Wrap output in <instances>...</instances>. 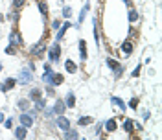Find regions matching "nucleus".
Masks as SVG:
<instances>
[{"label": "nucleus", "instance_id": "nucleus-4", "mask_svg": "<svg viewBox=\"0 0 162 140\" xmlns=\"http://www.w3.org/2000/svg\"><path fill=\"white\" fill-rule=\"evenodd\" d=\"M18 122H20V124L28 129V127H31V126H33V116H31V114H28V113H24V114H20V120H18Z\"/></svg>", "mask_w": 162, "mask_h": 140}, {"label": "nucleus", "instance_id": "nucleus-5", "mask_svg": "<svg viewBox=\"0 0 162 140\" xmlns=\"http://www.w3.org/2000/svg\"><path fill=\"white\" fill-rule=\"evenodd\" d=\"M55 124H57V127H59L61 131H66V129H70V122H68V120H66L63 114H59V118H57V122H55Z\"/></svg>", "mask_w": 162, "mask_h": 140}, {"label": "nucleus", "instance_id": "nucleus-29", "mask_svg": "<svg viewBox=\"0 0 162 140\" xmlns=\"http://www.w3.org/2000/svg\"><path fill=\"white\" fill-rule=\"evenodd\" d=\"M44 107H46V102H44L42 98H41V100H37V109H39V111H42Z\"/></svg>", "mask_w": 162, "mask_h": 140}, {"label": "nucleus", "instance_id": "nucleus-3", "mask_svg": "<svg viewBox=\"0 0 162 140\" xmlns=\"http://www.w3.org/2000/svg\"><path fill=\"white\" fill-rule=\"evenodd\" d=\"M52 111H53V114H57V116H59V114H65V111H66V105H65V102H63V100H57Z\"/></svg>", "mask_w": 162, "mask_h": 140}, {"label": "nucleus", "instance_id": "nucleus-30", "mask_svg": "<svg viewBox=\"0 0 162 140\" xmlns=\"http://www.w3.org/2000/svg\"><path fill=\"white\" fill-rule=\"evenodd\" d=\"M129 107H131V109H136V107H138V98H133V100L129 102Z\"/></svg>", "mask_w": 162, "mask_h": 140}, {"label": "nucleus", "instance_id": "nucleus-20", "mask_svg": "<svg viewBox=\"0 0 162 140\" xmlns=\"http://www.w3.org/2000/svg\"><path fill=\"white\" fill-rule=\"evenodd\" d=\"M111 102H113L114 105H118V107H120V111H125V103H124V102H122L120 98H116V96H114V98H113Z\"/></svg>", "mask_w": 162, "mask_h": 140}, {"label": "nucleus", "instance_id": "nucleus-15", "mask_svg": "<svg viewBox=\"0 0 162 140\" xmlns=\"http://www.w3.org/2000/svg\"><path fill=\"white\" fill-rule=\"evenodd\" d=\"M42 50H44V46H42L41 42H37V44L31 46V52H33L35 55H42Z\"/></svg>", "mask_w": 162, "mask_h": 140}, {"label": "nucleus", "instance_id": "nucleus-27", "mask_svg": "<svg viewBox=\"0 0 162 140\" xmlns=\"http://www.w3.org/2000/svg\"><path fill=\"white\" fill-rule=\"evenodd\" d=\"M70 15H72V9H70L68 6H65V7H63V17H65V18H68Z\"/></svg>", "mask_w": 162, "mask_h": 140}, {"label": "nucleus", "instance_id": "nucleus-18", "mask_svg": "<svg viewBox=\"0 0 162 140\" xmlns=\"http://www.w3.org/2000/svg\"><path fill=\"white\" fill-rule=\"evenodd\" d=\"M77 124L85 127V126H89V124H92V118H90V116H81V118L77 120Z\"/></svg>", "mask_w": 162, "mask_h": 140}, {"label": "nucleus", "instance_id": "nucleus-26", "mask_svg": "<svg viewBox=\"0 0 162 140\" xmlns=\"http://www.w3.org/2000/svg\"><path fill=\"white\" fill-rule=\"evenodd\" d=\"M39 11H41L42 15H46V13H48V7H46V4H44V2H39Z\"/></svg>", "mask_w": 162, "mask_h": 140}, {"label": "nucleus", "instance_id": "nucleus-28", "mask_svg": "<svg viewBox=\"0 0 162 140\" xmlns=\"http://www.w3.org/2000/svg\"><path fill=\"white\" fill-rule=\"evenodd\" d=\"M6 54H7V55H15V54H17V50H15V46H11V44H9V46L6 48Z\"/></svg>", "mask_w": 162, "mask_h": 140}, {"label": "nucleus", "instance_id": "nucleus-33", "mask_svg": "<svg viewBox=\"0 0 162 140\" xmlns=\"http://www.w3.org/2000/svg\"><path fill=\"white\" fill-rule=\"evenodd\" d=\"M4 126H6V129H11V127H13V120H11V118H9V120H6V124H4Z\"/></svg>", "mask_w": 162, "mask_h": 140}, {"label": "nucleus", "instance_id": "nucleus-19", "mask_svg": "<svg viewBox=\"0 0 162 140\" xmlns=\"http://www.w3.org/2000/svg\"><path fill=\"white\" fill-rule=\"evenodd\" d=\"M79 135H77V131L76 129H66L65 131V138H77Z\"/></svg>", "mask_w": 162, "mask_h": 140}, {"label": "nucleus", "instance_id": "nucleus-31", "mask_svg": "<svg viewBox=\"0 0 162 140\" xmlns=\"http://www.w3.org/2000/svg\"><path fill=\"white\" fill-rule=\"evenodd\" d=\"M13 6H15L17 9H18V7H22V6H24V0H13Z\"/></svg>", "mask_w": 162, "mask_h": 140}, {"label": "nucleus", "instance_id": "nucleus-32", "mask_svg": "<svg viewBox=\"0 0 162 140\" xmlns=\"http://www.w3.org/2000/svg\"><path fill=\"white\" fill-rule=\"evenodd\" d=\"M44 114H46V118H52V114H53V111H52L50 107H46V109H44Z\"/></svg>", "mask_w": 162, "mask_h": 140}, {"label": "nucleus", "instance_id": "nucleus-16", "mask_svg": "<svg viewBox=\"0 0 162 140\" xmlns=\"http://www.w3.org/2000/svg\"><path fill=\"white\" fill-rule=\"evenodd\" d=\"M63 81H65L63 74H53V76H52V85H61Z\"/></svg>", "mask_w": 162, "mask_h": 140}, {"label": "nucleus", "instance_id": "nucleus-35", "mask_svg": "<svg viewBox=\"0 0 162 140\" xmlns=\"http://www.w3.org/2000/svg\"><path fill=\"white\" fill-rule=\"evenodd\" d=\"M2 122H4V113L0 111V124H2Z\"/></svg>", "mask_w": 162, "mask_h": 140}, {"label": "nucleus", "instance_id": "nucleus-36", "mask_svg": "<svg viewBox=\"0 0 162 140\" xmlns=\"http://www.w3.org/2000/svg\"><path fill=\"white\" fill-rule=\"evenodd\" d=\"M0 70H2V63H0Z\"/></svg>", "mask_w": 162, "mask_h": 140}, {"label": "nucleus", "instance_id": "nucleus-7", "mask_svg": "<svg viewBox=\"0 0 162 140\" xmlns=\"http://www.w3.org/2000/svg\"><path fill=\"white\" fill-rule=\"evenodd\" d=\"M42 98V92L39 90V89H31L30 92H28V100L30 102H37V100H41Z\"/></svg>", "mask_w": 162, "mask_h": 140}, {"label": "nucleus", "instance_id": "nucleus-14", "mask_svg": "<svg viewBox=\"0 0 162 140\" xmlns=\"http://www.w3.org/2000/svg\"><path fill=\"white\" fill-rule=\"evenodd\" d=\"M122 50H124V54L129 55V54L133 52V42H131V41H125V42L122 44Z\"/></svg>", "mask_w": 162, "mask_h": 140}, {"label": "nucleus", "instance_id": "nucleus-21", "mask_svg": "<svg viewBox=\"0 0 162 140\" xmlns=\"http://www.w3.org/2000/svg\"><path fill=\"white\" fill-rule=\"evenodd\" d=\"M17 105H18L22 111H26V109L30 107V100H18V102H17Z\"/></svg>", "mask_w": 162, "mask_h": 140}, {"label": "nucleus", "instance_id": "nucleus-8", "mask_svg": "<svg viewBox=\"0 0 162 140\" xmlns=\"http://www.w3.org/2000/svg\"><path fill=\"white\" fill-rule=\"evenodd\" d=\"M89 9H90V2H87L85 6H83V9H81V13H79V20H77V26L85 20V17H87V13H89Z\"/></svg>", "mask_w": 162, "mask_h": 140}, {"label": "nucleus", "instance_id": "nucleus-2", "mask_svg": "<svg viewBox=\"0 0 162 140\" xmlns=\"http://www.w3.org/2000/svg\"><path fill=\"white\" fill-rule=\"evenodd\" d=\"M59 54H61V50H59V44L55 42V44L50 48V52H48V57H50L53 63H57V61H59Z\"/></svg>", "mask_w": 162, "mask_h": 140}, {"label": "nucleus", "instance_id": "nucleus-25", "mask_svg": "<svg viewBox=\"0 0 162 140\" xmlns=\"http://www.w3.org/2000/svg\"><path fill=\"white\" fill-rule=\"evenodd\" d=\"M136 18H138V13L135 9H129V22H135Z\"/></svg>", "mask_w": 162, "mask_h": 140}, {"label": "nucleus", "instance_id": "nucleus-13", "mask_svg": "<svg viewBox=\"0 0 162 140\" xmlns=\"http://www.w3.org/2000/svg\"><path fill=\"white\" fill-rule=\"evenodd\" d=\"M15 137H17V138H26V127H24V126H18V127L15 129Z\"/></svg>", "mask_w": 162, "mask_h": 140}, {"label": "nucleus", "instance_id": "nucleus-22", "mask_svg": "<svg viewBox=\"0 0 162 140\" xmlns=\"http://www.w3.org/2000/svg\"><path fill=\"white\" fill-rule=\"evenodd\" d=\"M105 129H107L109 133L116 131V122H114V120H109V122H107V126H105Z\"/></svg>", "mask_w": 162, "mask_h": 140}, {"label": "nucleus", "instance_id": "nucleus-6", "mask_svg": "<svg viewBox=\"0 0 162 140\" xmlns=\"http://www.w3.org/2000/svg\"><path fill=\"white\" fill-rule=\"evenodd\" d=\"M15 83H17V79L7 78V81H6V83H2V81H0V90H2V92H7L9 89H13V87H15Z\"/></svg>", "mask_w": 162, "mask_h": 140}, {"label": "nucleus", "instance_id": "nucleus-23", "mask_svg": "<svg viewBox=\"0 0 162 140\" xmlns=\"http://www.w3.org/2000/svg\"><path fill=\"white\" fill-rule=\"evenodd\" d=\"M124 127H125V131H127V133H133L135 122H133V120H125V126H124Z\"/></svg>", "mask_w": 162, "mask_h": 140}, {"label": "nucleus", "instance_id": "nucleus-1", "mask_svg": "<svg viewBox=\"0 0 162 140\" xmlns=\"http://www.w3.org/2000/svg\"><path fill=\"white\" fill-rule=\"evenodd\" d=\"M31 68L28 66V68H22L20 72H18V76H17V81L20 83V85H28L30 81H31Z\"/></svg>", "mask_w": 162, "mask_h": 140}, {"label": "nucleus", "instance_id": "nucleus-10", "mask_svg": "<svg viewBox=\"0 0 162 140\" xmlns=\"http://www.w3.org/2000/svg\"><path fill=\"white\" fill-rule=\"evenodd\" d=\"M79 54H81V61L87 59V42L85 41H79Z\"/></svg>", "mask_w": 162, "mask_h": 140}, {"label": "nucleus", "instance_id": "nucleus-34", "mask_svg": "<svg viewBox=\"0 0 162 140\" xmlns=\"http://www.w3.org/2000/svg\"><path fill=\"white\" fill-rule=\"evenodd\" d=\"M138 74H140V66H136V68H135V70H133V78H136V76H138Z\"/></svg>", "mask_w": 162, "mask_h": 140}, {"label": "nucleus", "instance_id": "nucleus-11", "mask_svg": "<svg viewBox=\"0 0 162 140\" xmlns=\"http://www.w3.org/2000/svg\"><path fill=\"white\" fill-rule=\"evenodd\" d=\"M68 28H70V22H65V26H63V28H61V30L57 31V35H55V39H57V41H61V39H63V35L66 33V30H68Z\"/></svg>", "mask_w": 162, "mask_h": 140}, {"label": "nucleus", "instance_id": "nucleus-24", "mask_svg": "<svg viewBox=\"0 0 162 140\" xmlns=\"http://www.w3.org/2000/svg\"><path fill=\"white\" fill-rule=\"evenodd\" d=\"M107 66L114 70V68H118V66H120V63H118V61H114V59H107Z\"/></svg>", "mask_w": 162, "mask_h": 140}, {"label": "nucleus", "instance_id": "nucleus-9", "mask_svg": "<svg viewBox=\"0 0 162 140\" xmlns=\"http://www.w3.org/2000/svg\"><path fill=\"white\" fill-rule=\"evenodd\" d=\"M9 42H11V46H15V44H20L22 39H20V35H18L17 31H11V33H9Z\"/></svg>", "mask_w": 162, "mask_h": 140}, {"label": "nucleus", "instance_id": "nucleus-12", "mask_svg": "<svg viewBox=\"0 0 162 140\" xmlns=\"http://www.w3.org/2000/svg\"><path fill=\"white\" fill-rule=\"evenodd\" d=\"M65 105H66L68 109H72V107L76 105V98H74V94H72V92H68V96H66V102H65Z\"/></svg>", "mask_w": 162, "mask_h": 140}, {"label": "nucleus", "instance_id": "nucleus-17", "mask_svg": "<svg viewBox=\"0 0 162 140\" xmlns=\"http://www.w3.org/2000/svg\"><path fill=\"white\" fill-rule=\"evenodd\" d=\"M65 66H66V70H68L70 74H76V68H77V66L74 65V61H70V59H68V61L65 63Z\"/></svg>", "mask_w": 162, "mask_h": 140}]
</instances>
